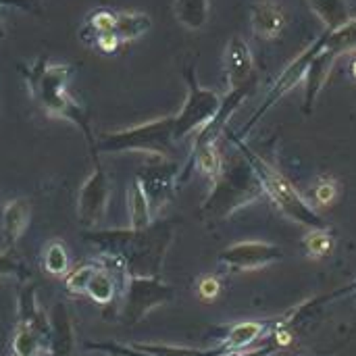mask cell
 Wrapping results in <instances>:
<instances>
[{"label":"cell","mask_w":356,"mask_h":356,"mask_svg":"<svg viewBox=\"0 0 356 356\" xmlns=\"http://www.w3.org/2000/svg\"><path fill=\"white\" fill-rule=\"evenodd\" d=\"M338 58L340 56L325 46V38H323L321 50L313 56V60L307 69V75H305V104H302L305 115L313 113L317 98H319V94H321V90H323V86H325V81H327Z\"/></svg>","instance_id":"13"},{"label":"cell","mask_w":356,"mask_h":356,"mask_svg":"<svg viewBox=\"0 0 356 356\" xmlns=\"http://www.w3.org/2000/svg\"><path fill=\"white\" fill-rule=\"evenodd\" d=\"M148 29H150V17L146 13H134V10L117 13L115 35L119 38L121 44H127V42L142 38Z\"/></svg>","instance_id":"22"},{"label":"cell","mask_w":356,"mask_h":356,"mask_svg":"<svg viewBox=\"0 0 356 356\" xmlns=\"http://www.w3.org/2000/svg\"><path fill=\"white\" fill-rule=\"evenodd\" d=\"M42 263H44L46 273H50L54 277H63L69 273V252L58 240H54L46 246Z\"/></svg>","instance_id":"27"},{"label":"cell","mask_w":356,"mask_h":356,"mask_svg":"<svg viewBox=\"0 0 356 356\" xmlns=\"http://www.w3.org/2000/svg\"><path fill=\"white\" fill-rule=\"evenodd\" d=\"M0 280H27L25 263L13 252H0Z\"/></svg>","instance_id":"31"},{"label":"cell","mask_w":356,"mask_h":356,"mask_svg":"<svg viewBox=\"0 0 356 356\" xmlns=\"http://www.w3.org/2000/svg\"><path fill=\"white\" fill-rule=\"evenodd\" d=\"M223 65H225V77H227V90H236L242 86H248L259 79L254 71V60L252 52L242 35H232L225 54H223Z\"/></svg>","instance_id":"12"},{"label":"cell","mask_w":356,"mask_h":356,"mask_svg":"<svg viewBox=\"0 0 356 356\" xmlns=\"http://www.w3.org/2000/svg\"><path fill=\"white\" fill-rule=\"evenodd\" d=\"M96 269H98V267H94V265H81V267L69 271V273L65 275V288H67L71 294H86L88 284H90L92 275L96 273Z\"/></svg>","instance_id":"30"},{"label":"cell","mask_w":356,"mask_h":356,"mask_svg":"<svg viewBox=\"0 0 356 356\" xmlns=\"http://www.w3.org/2000/svg\"><path fill=\"white\" fill-rule=\"evenodd\" d=\"M323 38H325V46L334 50L338 56L356 50V17L340 25L338 29L323 31Z\"/></svg>","instance_id":"25"},{"label":"cell","mask_w":356,"mask_h":356,"mask_svg":"<svg viewBox=\"0 0 356 356\" xmlns=\"http://www.w3.org/2000/svg\"><path fill=\"white\" fill-rule=\"evenodd\" d=\"M311 196H313V207L330 209L340 198V184L334 177H317L311 188Z\"/></svg>","instance_id":"29"},{"label":"cell","mask_w":356,"mask_h":356,"mask_svg":"<svg viewBox=\"0 0 356 356\" xmlns=\"http://www.w3.org/2000/svg\"><path fill=\"white\" fill-rule=\"evenodd\" d=\"M127 215H129V229H146L154 223V213L150 209V202L136 179L127 188Z\"/></svg>","instance_id":"19"},{"label":"cell","mask_w":356,"mask_h":356,"mask_svg":"<svg viewBox=\"0 0 356 356\" xmlns=\"http://www.w3.org/2000/svg\"><path fill=\"white\" fill-rule=\"evenodd\" d=\"M175 298L171 284L163 282L161 275H127L123 286V305L119 313L121 323H138L148 313Z\"/></svg>","instance_id":"6"},{"label":"cell","mask_w":356,"mask_h":356,"mask_svg":"<svg viewBox=\"0 0 356 356\" xmlns=\"http://www.w3.org/2000/svg\"><path fill=\"white\" fill-rule=\"evenodd\" d=\"M353 73H355V77H356V63H355V67H353Z\"/></svg>","instance_id":"34"},{"label":"cell","mask_w":356,"mask_h":356,"mask_svg":"<svg viewBox=\"0 0 356 356\" xmlns=\"http://www.w3.org/2000/svg\"><path fill=\"white\" fill-rule=\"evenodd\" d=\"M284 259V250L277 244L265 240H242L229 244L219 252V265L232 273H252L271 267Z\"/></svg>","instance_id":"8"},{"label":"cell","mask_w":356,"mask_h":356,"mask_svg":"<svg viewBox=\"0 0 356 356\" xmlns=\"http://www.w3.org/2000/svg\"><path fill=\"white\" fill-rule=\"evenodd\" d=\"M111 200V181L106 169L94 156V169L79 188L77 196V217L86 227H98L108 211Z\"/></svg>","instance_id":"10"},{"label":"cell","mask_w":356,"mask_h":356,"mask_svg":"<svg viewBox=\"0 0 356 356\" xmlns=\"http://www.w3.org/2000/svg\"><path fill=\"white\" fill-rule=\"evenodd\" d=\"M173 129H175V119L173 115H169L127 129L108 131L94 142L92 154L98 156V154L144 152L156 159H167L173 152V144H175Z\"/></svg>","instance_id":"5"},{"label":"cell","mask_w":356,"mask_h":356,"mask_svg":"<svg viewBox=\"0 0 356 356\" xmlns=\"http://www.w3.org/2000/svg\"><path fill=\"white\" fill-rule=\"evenodd\" d=\"M269 323L267 321H244V323H236L227 330L225 338L221 340V344L215 348L219 355H227V353H242L248 348H254V344L267 334Z\"/></svg>","instance_id":"16"},{"label":"cell","mask_w":356,"mask_h":356,"mask_svg":"<svg viewBox=\"0 0 356 356\" xmlns=\"http://www.w3.org/2000/svg\"><path fill=\"white\" fill-rule=\"evenodd\" d=\"M21 73L25 77L29 94L46 111V115L65 119L79 127L92 148L96 138L92 134L88 113L67 90L73 67L67 63H52L46 54H40L29 67H21Z\"/></svg>","instance_id":"2"},{"label":"cell","mask_w":356,"mask_h":356,"mask_svg":"<svg viewBox=\"0 0 356 356\" xmlns=\"http://www.w3.org/2000/svg\"><path fill=\"white\" fill-rule=\"evenodd\" d=\"M31 217V207L27 198H17L10 200L4 209H2V219H0V227H2V236L8 244H15L21 234L25 232L27 223Z\"/></svg>","instance_id":"17"},{"label":"cell","mask_w":356,"mask_h":356,"mask_svg":"<svg viewBox=\"0 0 356 356\" xmlns=\"http://www.w3.org/2000/svg\"><path fill=\"white\" fill-rule=\"evenodd\" d=\"M173 234V225L161 221L146 229H96L86 234V238L104 261L119 267L125 275H161Z\"/></svg>","instance_id":"1"},{"label":"cell","mask_w":356,"mask_h":356,"mask_svg":"<svg viewBox=\"0 0 356 356\" xmlns=\"http://www.w3.org/2000/svg\"><path fill=\"white\" fill-rule=\"evenodd\" d=\"M98 50H102V52H117L119 50V46H121V42H119V38L115 35V33H106V35H100V38H96L94 42H92Z\"/></svg>","instance_id":"33"},{"label":"cell","mask_w":356,"mask_h":356,"mask_svg":"<svg viewBox=\"0 0 356 356\" xmlns=\"http://www.w3.org/2000/svg\"><path fill=\"white\" fill-rule=\"evenodd\" d=\"M115 25H117V10L96 8L88 15L86 23L81 27V38H86L88 42H94L100 35L115 33Z\"/></svg>","instance_id":"23"},{"label":"cell","mask_w":356,"mask_h":356,"mask_svg":"<svg viewBox=\"0 0 356 356\" xmlns=\"http://www.w3.org/2000/svg\"><path fill=\"white\" fill-rule=\"evenodd\" d=\"M250 25L257 38L275 40L286 25V13L277 2L259 0L250 6Z\"/></svg>","instance_id":"15"},{"label":"cell","mask_w":356,"mask_h":356,"mask_svg":"<svg viewBox=\"0 0 356 356\" xmlns=\"http://www.w3.org/2000/svg\"><path fill=\"white\" fill-rule=\"evenodd\" d=\"M261 196H265L263 186L242 154V159H232L227 163L223 161V169L213 181L207 200L202 202V215L227 219L240 209L257 202Z\"/></svg>","instance_id":"4"},{"label":"cell","mask_w":356,"mask_h":356,"mask_svg":"<svg viewBox=\"0 0 356 356\" xmlns=\"http://www.w3.org/2000/svg\"><path fill=\"white\" fill-rule=\"evenodd\" d=\"M186 83H188V96L184 106L179 108L177 115H173L175 119V142L198 134L204 125H209L213 121V117L217 115L219 106H221V96L215 90L202 88L198 77H196V67L190 65L186 69Z\"/></svg>","instance_id":"7"},{"label":"cell","mask_w":356,"mask_h":356,"mask_svg":"<svg viewBox=\"0 0 356 356\" xmlns=\"http://www.w3.org/2000/svg\"><path fill=\"white\" fill-rule=\"evenodd\" d=\"M17 319H19V327L35 330L38 334H42L48 340V319H46L44 311L38 305L33 288H25L21 292L19 307H17Z\"/></svg>","instance_id":"18"},{"label":"cell","mask_w":356,"mask_h":356,"mask_svg":"<svg viewBox=\"0 0 356 356\" xmlns=\"http://www.w3.org/2000/svg\"><path fill=\"white\" fill-rule=\"evenodd\" d=\"M75 346V330L71 315L63 302H56L48 319V350L50 356H71Z\"/></svg>","instance_id":"14"},{"label":"cell","mask_w":356,"mask_h":356,"mask_svg":"<svg viewBox=\"0 0 356 356\" xmlns=\"http://www.w3.org/2000/svg\"><path fill=\"white\" fill-rule=\"evenodd\" d=\"M307 2H309L311 10L323 21L325 31L338 29L340 25H344L346 21L353 19L346 0H307Z\"/></svg>","instance_id":"21"},{"label":"cell","mask_w":356,"mask_h":356,"mask_svg":"<svg viewBox=\"0 0 356 356\" xmlns=\"http://www.w3.org/2000/svg\"><path fill=\"white\" fill-rule=\"evenodd\" d=\"M334 248V236L330 234L327 227H317V229H307L305 236V250L311 259H323L330 254Z\"/></svg>","instance_id":"28"},{"label":"cell","mask_w":356,"mask_h":356,"mask_svg":"<svg viewBox=\"0 0 356 356\" xmlns=\"http://www.w3.org/2000/svg\"><path fill=\"white\" fill-rule=\"evenodd\" d=\"M136 181L144 190L152 213L156 215L175 194V188L179 184V167L173 161H159L154 165H146L138 171Z\"/></svg>","instance_id":"11"},{"label":"cell","mask_w":356,"mask_h":356,"mask_svg":"<svg viewBox=\"0 0 356 356\" xmlns=\"http://www.w3.org/2000/svg\"><path fill=\"white\" fill-rule=\"evenodd\" d=\"M321 46H323V33L305 50V52H300L282 73H280V77L275 79V83L271 86V90L267 92V96H265V100H263V104L257 108V113L252 115V119L244 125V129L240 131V136L244 138L265 115H267V111L277 102V100H282L290 90H294L300 81H305V75H307V69H309V65H311V60H313V56L321 50Z\"/></svg>","instance_id":"9"},{"label":"cell","mask_w":356,"mask_h":356,"mask_svg":"<svg viewBox=\"0 0 356 356\" xmlns=\"http://www.w3.org/2000/svg\"><path fill=\"white\" fill-rule=\"evenodd\" d=\"M219 292H221V284H219L217 277L207 275V277H202V280L198 282V296H200L202 300L211 302V300H215V298L219 296Z\"/></svg>","instance_id":"32"},{"label":"cell","mask_w":356,"mask_h":356,"mask_svg":"<svg viewBox=\"0 0 356 356\" xmlns=\"http://www.w3.org/2000/svg\"><path fill=\"white\" fill-rule=\"evenodd\" d=\"M86 294L96 302V305H111L117 296V280L111 275L108 269H96L92 275Z\"/></svg>","instance_id":"24"},{"label":"cell","mask_w":356,"mask_h":356,"mask_svg":"<svg viewBox=\"0 0 356 356\" xmlns=\"http://www.w3.org/2000/svg\"><path fill=\"white\" fill-rule=\"evenodd\" d=\"M44 336L38 334L35 330H29V327H19L15 338H13V353L15 356H40L42 350H48V344H44Z\"/></svg>","instance_id":"26"},{"label":"cell","mask_w":356,"mask_h":356,"mask_svg":"<svg viewBox=\"0 0 356 356\" xmlns=\"http://www.w3.org/2000/svg\"><path fill=\"white\" fill-rule=\"evenodd\" d=\"M234 144L238 146L240 154H244V159L250 163V167L254 169L265 196H269V200L275 204V209L290 219L292 223L305 227V229H317V227H325L321 215L315 211V207L294 188V184L284 177V173H280L273 165H269L265 159H261L257 152H252L240 136L232 138Z\"/></svg>","instance_id":"3"},{"label":"cell","mask_w":356,"mask_h":356,"mask_svg":"<svg viewBox=\"0 0 356 356\" xmlns=\"http://www.w3.org/2000/svg\"><path fill=\"white\" fill-rule=\"evenodd\" d=\"M211 4L209 0H175L173 2V15L175 19L192 31H198L209 21Z\"/></svg>","instance_id":"20"}]
</instances>
